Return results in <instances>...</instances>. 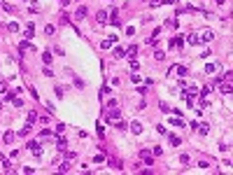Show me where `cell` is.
<instances>
[{
	"label": "cell",
	"mask_w": 233,
	"mask_h": 175,
	"mask_svg": "<svg viewBox=\"0 0 233 175\" xmlns=\"http://www.w3.org/2000/svg\"><path fill=\"white\" fill-rule=\"evenodd\" d=\"M168 73H170V75H177V77H184V75H187V65H180V63H177V65H173V68L168 70Z\"/></svg>",
	"instance_id": "cell-1"
},
{
	"label": "cell",
	"mask_w": 233,
	"mask_h": 175,
	"mask_svg": "<svg viewBox=\"0 0 233 175\" xmlns=\"http://www.w3.org/2000/svg\"><path fill=\"white\" fill-rule=\"evenodd\" d=\"M28 149H30L33 154H38V156L42 154V145H40V143H35V140H30V143H28Z\"/></svg>",
	"instance_id": "cell-2"
},
{
	"label": "cell",
	"mask_w": 233,
	"mask_h": 175,
	"mask_svg": "<svg viewBox=\"0 0 233 175\" xmlns=\"http://www.w3.org/2000/svg\"><path fill=\"white\" fill-rule=\"evenodd\" d=\"M26 49H28V51H38V49H35L28 40H21V42H19V51H26Z\"/></svg>",
	"instance_id": "cell-3"
},
{
	"label": "cell",
	"mask_w": 233,
	"mask_h": 175,
	"mask_svg": "<svg viewBox=\"0 0 233 175\" xmlns=\"http://www.w3.org/2000/svg\"><path fill=\"white\" fill-rule=\"evenodd\" d=\"M212 38H214V35H212V30H203V33H201V38H198V40H201V42H210V40H212Z\"/></svg>",
	"instance_id": "cell-4"
},
{
	"label": "cell",
	"mask_w": 233,
	"mask_h": 175,
	"mask_svg": "<svg viewBox=\"0 0 233 175\" xmlns=\"http://www.w3.org/2000/svg\"><path fill=\"white\" fill-rule=\"evenodd\" d=\"M114 42H117V38L112 35V38H107V40H103V42H100V47H103V49H110V47H112Z\"/></svg>",
	"instance_id": "cell-5"
},
{
	"label": "cell",
	"mask_w": 233,
	"mask_h": 175,
	"mask_svg": "<svg viewBox=\"0 0 233 175\" xmlns=\"http://www.w3.org/2000/svg\"><path fill=\"white\" fill-rule=\"evenodd\" d=\"M119 117H121V112H119V110L107 112V121H119Z\"/></svg>",
	"instance_id": "cell-6"
},
{
	"label": "cell",
	"mask_w": 233,
	"mask_h": 175,
	"mask_svg": "<svg viewBox=\"0 0 233 175\" xmlns=\"http://www.w3.org/2000/svg\"><path fill=\"white\" fill-rule=\"evenodd\" d=\"M131 131H133L135 135H140V133H142V124H140V121H131Z\"/></svg>",
	"instance_id": "cell-7"
},
{
	"label": "cell",
	"mask_w": 233,
	"mask_h": 175,
	"mask_svg": "<svg viewBox=\"0 0 233 175\" xmlns=\"http://www.w3.org/2000/svg\"><path fill=\"white\" fill-rule=\"evenodd\" d=\"M140 156H142V161H145V164H149V166H152V161H154V156H152V154H149L147 149H142V154H140Z\"/></svg>",
	"instance_id": "cell-8"
},
{
	"label": "cell",
	"mask_w": 233,
	"mask_h": 175,
	"mask_svg": "<svg viewBox=\"0 0 233 175\" xmlns=\"http://www.w3.org/2000/svg\"><path fill=\"white\" fill-rule=\"evenodd\" d=\"M14 138H16V133H14V131H7V133L3 135V140H5V143H14Z\"/></svg>",
	"instance_id": "cell-9"
},
{
	"label": "cell",
	"mask_w": 233,
	"mask_h": 175,
	"mask_svg": "<svg viewBox=\"0 0 233 175\" xmlns=\"http://www.w3.org/2000/svg\"><path fill=\"white\" fill-rule=\"evenodd\" d=\"M86 14H89V9H86V7H79V9L75 12V16H77V19H84Z\"/></svg>",
	"instance_id": "cell-10"
},
{
	"label": "cell",
	"mask_w": 233,
	"mask_h": 175,
	"mask_svg": "<svg viewBox=\"0 0 233 175\" xmlns=\"http://www.w3.org/2000/svg\"><path fill=\"white\" fill-rule=\"evenodd\" d=\"M42 61H44V65H49V63L54 61V56H51V51H44V54H42Z\"/></svg>",
	"instance_id": "cell-11"
},
{
	"label": "cell",
	"mask_w": 233,
	"mask_h": 175,
	"mask_svg": "<svg viewBox=\"0 0 233 175\" xmlns=\"http://www.w3.org/2000/svg\"><path fill=\"white\" fill-rule=\"evenodd\" d=\"M96 16H98V21H100V24H105V21H107V12H103V9H100Z\"/></svg>",
	"instance_id": "cell-12"
},
{
	"label": "cell",
	"mask_w": 233,
	"mask_h": 175,
	"mask_svg": "<svg viewBox=\"0 0 233 175\" xmlns=\"http://www.w3.org/2000/svg\"><path fill=\"white\" fill-rule=\"evenodd\" d=\"M222 94H231V79H226V84H222Z\"/></svg>",
	"instance_id": "cell-13"
},
{
	"label": "cell",
	"mask_w": 233,
	"mask_h": 175,
	"mask_svg": "<svg viewBox=\"0 0 233 175\" xmlns=\"http://www.w3.org/2000/svg\"><path fill=\"white\" fill-rule=\"evenodd\" d=\"M63 149H65V138L58 133V152H63Z\"/></svg>",
	"instance_id": "cell-14"
},
{
	"label": "cell",
	"mask_w": 233,
	"mask_h": 175,
	"mask_svg": "<svg viewBox=\"0 0 233 175\" xmlns=\"http://www.w3.org/2000/svg\"><path fill=\"white\" fill-rule=\"evenodd\" d=\"M205 73H217V63H207L205 65Z\"/></svg>",
	"instance_id": "cell-15"
},
{
	"label": "cell",
	"mask_w": 233,
	"mask_h": 175,
	"mask_svg": "<svg viewBox=\"0 0 233 175\" xmlns=\"http://www.w3.org/2000/svg\"><path fill=\"white\" fill-rule=\"evenodd\" d=\"M187 42H189V44H198L201 40H198V35H189V38H187Z\"/></svg>",
	"instance_id": "cell-16"
},
{
	"label": "cell",
	"mask_w": 233,
	"mask_h": 175,
	"mask_svg": "<svg viewBox=\"0 0 233 175\" xmlns=\"http://www.w3.org/2000/svg\"><path fill=\"white\" fill-rule=\"evenodd\" d=\"M154 59H156V61H163V59H166V54H163L161 49H156V51H154Z\"/></svg>",
	"instance_id": "cell-17"
},
{
	"label": "cell",
	"mask_w": 233,
	"mask_h": 175,
	"mask_svg": "<svg viewBox=\"0 0 233 175\" xmlns=\"http://www.w3.org/2000/svg\"><path fill=\"white\" fill-rule=\"evenodd\" d=\"M35 121H38V114H35V112H28V124L33 126V124H35Z\"/></svg>",
	"instance_id": "cell-18"
},
{
	"label": "cell",
	"mask_w": 233,
	"mask_h": 175,
	"mask_svg": "<svg viewBox=\"0 0 233 175\" xmlns=\"http://www.w3.org/2000/svg\"><path fill=\"white\" fill-rule=\"evenodd\" d=\"M30 131H33V129H30V124H26V126H24V129H21V131H19V135H28V133H30Z\"/></svg>",
	"instance_id": "cell-19"
},
{
	"label": "cell",
	"mask_w": 233,
	"mask_h": 175,
	"mask_svg": "<svg viewBox=\"0 0 233 175\" xmlns=\"http://www.w3.org/2000/svg\"><path fill=\"white\" fill-rule=\"evenodd\" d=\"M68 170H70V164H68V161H65V164H61V166H58V173H68Z\"/></svg>",
	"instance_id": "cell-20"
},
{
	"label": "cell",
	"mask_w": 233,
	"mask_h": 175,
	"mask_svg": "<svg viewBox=\"0 0 233 175\" xmlns=\"http://www.w3.org/2000/svg\"><path fill=\"white\" fill-rule=\"evenodd\" d=\"M126 54H128V56H133V54H138V47H135V44H131V47L126 49Z\"/></svg>",
	"instance_id": "cell-21"
},
{
	"label": "cell",
	"mask_w": 233,
	"mask_h": 175,
	"mask_svg": "<svg viewBox=\"0 0 233 175\" xmlns=\"http://www.w3.org/2000/svg\"><path fill=\"white\" fill-rule=\"evenodd\" d=\"M110 19H112V24H114V26H119V19H117V9H112V14H110Z\"/></svg>",
	"instance_id": "cell-22"
},
{
	"label": "cell",
	"mask_w": 233,
	"mask_h": 175,
	"mask_svg": "<svg viewBox=\"0 0 233 175\" xmlns=\"http://www.w3.org/2000/svg\"><path fill=\"white\" fill-rule=\"evenodd\" d=\"M7 28H9V30H12V33H16V30H19V24H16V21H12V24H9V26H7Z\"/></svg>",
	"instance_id": "cell-23"
},
{
	"label": "cell",
	"mask_w": 233,
	"mask_h": 175,
	"mask_svg": "<svg viewBox=\"0 0 233 175\" xmlns=\"http://www.w3.org/2000/svg\"><path fill=\"white\" fill-rule=\"evenodd\" d=\"M196 129H201V133H205V135H207V131H210L207 124H201V126H196Z\"/></svg>",
	"instance_id": "cell-24"
},
{
	"label": "cell",
	"mask_w": 233,
	"mask_h": 175,
	"mask_svg": "<svg viewBox=\"0 0 233 175\" xmlns=\"http://www.w3.org/2000/svg\"><path fill=\"white\" fill-rule=\"evenodd\" d=\"M40 135H42V138H49V135H51V129H42Z\"/></svg>",
	"instance_id": "cell-25"
},
{
	"label": "cell",
	"mask_w": 233,
	"mask_h": 175,
	"mask_svg": "<svg viewBox=\"0 0 233 175\" xmlns=\"http://www.w3.org/2000/svg\"><path fill=\"white\" fill-rule=\"evenodd\" d=\"M170 145L177 147V145H180V138H177V135H170Z\"/></svg>",
	"instance_id": "cell-26"
},
{
	"label": "cell",
	"mask_w": 233,
	"mask_h": 175,
	"mask_svg": "<svg viewBox=\"0 0 233 175\" xmlns=\"http://www.w3.org/2000/svg\"><path fill=\"white\" fill-rule=\"evenodd\" d=\"M124 54H126V51H124V49H114V59H121Z\"/></svg>",
	"instance_id": "cell-27"
},
{
	"label": "cell",
	"mask_w": 233,
	"mask_h": 175,
	"mask_svg": "<svg viewBox=\"0 0 233 175\" xmlns=\"http://www.w3.org/2000/svg\"><path fill=\"white\" fill-rule=\"evenodd\" d=\"M12 103H14V105H16V108H21V105H24V100H21V98H16V96H14V98H12Z\"/></svg>",
	"instance_id": "cell-28"
},
{
	"label": "cell",
	"mask_w": 233,
	"mask_h": 175,
	"mask_svg": "<svg viewBox=\"0 0 233 175\" xmlns=\"http://www.w3.org/2000/svg\"><path fill=\"white\" fill-rule=\"evenodd\" d=\"M152 154H154V156H158V154H163V147H154V149H152Z\"/></svg>",
	"instance_id": "cell-29"
},
{
	"label": "cell",
	"mask_w": 233,
	"mask_h": 175,
	"mask_svg": "<svg viewBox=\"0 0 233 175\" xmlns=\"http://www.w3.org/2000/svg\"><path fill=\"white\" fill-rule=\"evenodd\" d=\"M170 124H175V126H184V121H182V119H170Z\"/></svg>",
	"instance_id": "cell-30"
},
{
	"label": "cell",
	"mask_w": 233,
	"mask_h": 175,
	"mask_svg": "<svg viewBox=\"0 0 233 175\" xmlns=\"http://www.w3.org/2000/svg\"><path fill=\"white\" fill-rule=\"evenodd\" d=\"M149 5L152 7H158V5H163V0H149Z\"/></svg>",
	"instance_id": "cell-31"
},
{
	"label": "cell",
	"mask_w": 233,
	"mask_h": 175,
	"mask_svg": "<svg viewBox=\"0 0 233 175\" xmlns=\"http://www.w3.org/2000/svg\"><path fill=\"white\" fill-rule=\"evenodd\" d=\"M166 26H170V28H175V26H177V19H168V21H166Z\"/></svg>",
	"instance_id": "cell-32"
},
{
	"label": "cell",
	"mask_w": 233,
	"mask_h": 175,
	"mask_svg": "<svg viewBox=\"0 0 233 175\" xmlns=\"http://www.w3.org/2000/svg\"><path fill=\"white\" fill-rule=\"evenodd\" d=\"M147 44H152V47H156V44H158V40H156V38H147Z\"/></svg>",
	"instance_id": "cell-33"
},
{
	"label": "cell",
	"mask_w": 233,
	"mask_h": 175,
	"mask_svg": "<svg viewBox=\"0 0 233 175\" xmlns=\"http://www.w3.org/2000/svg\"><path fill=\"white\" fill-rule=\"evenodd\" d=\"M117 129H119V131H126L128 126H126V124H124V121H117Z\"/></svg>",
	"instance_id": "cell-34"
},
{
	"label": "cell",
	"mask_w": 233,
	"mask_h": 175,
	"mask_svg": "<svg viewBox=\"0 0 233 175\" xmlns=\"http://www.w3.org/2000/svg\"><path fill=\"white\" fill-rule=\"evenodd\" d=\"M54 30H56L54 26H47V28H44V33H47V35H54Z\"/></svg>",
	"instance_id": "cell-35"
},
{
	"label": "cell",
	"mask_w": 233,
	"mask_h": 175,
	"mask_svg": "<svg viewBox=\"0 0 233 175\" xmlns=\"http://www.w3.org/2000/svg\"><path fill=\"white\" fill-rule=\"evenodd\" d=\"M5 91H7V84H5V82H0V94H5Z\"/></svg>",
	"instance_id": "cell-36"
},
{
	"label": "cell",
	"mask_w": 233,
	"mask_h": 175,
	"mask_svg": "<svg viewBox=\"0 0 233 175\" xmlns=\"http://www.w3.org/2000/svg\"><path fill=\"white\" fill-rule=\"evenodd\" d=\"M163 5H177V0H163Z\"/></svg>",
	"instance_id": "cell-37"
},
{
	"label": "cell",
	"mask_w": 233,
	"mask_h": 175,
	"mask_svg": "<svg viewBox=\"0 0 233 175\" xmlns=\"http://www.w3.org/2000/svg\"><path fill=\"white\" fill-rule=\"evenodd\" d=\"M58 3H61V5H63V7H65V5H68V3H70V0H58Z\"/></svg>",
	"instance_id": "cell-38"
},
{
	"label": "cell",
	"mask_w": 233,
	"mask_h": 175,
	"mask_svg": "<svg viewBox=\"0 0 233 175\" xmlns=\"http://www.w3.org/2000/svg\"><path fill=\"white\" fill-rule=\"evenodd\" d=\"M214 3H217V5H224V3H226V0H214Z\"/></svg>",
	"instance_id": "cell-39"
},
{
	"label": "cell",
	"mask_w": 233,
	"mask_h": 175,
	"mask_svg": "<svg viewBox=\"0 0 233 175\" xmlns=\"http://www.w3.org/2000/svg\"><path fill=\"white\" fill-rule=\"evenodd\" d=\"M0 112H3V103H0Z\"/></svg>",
	"instance_id": "cell-40"
}]
</instances>
